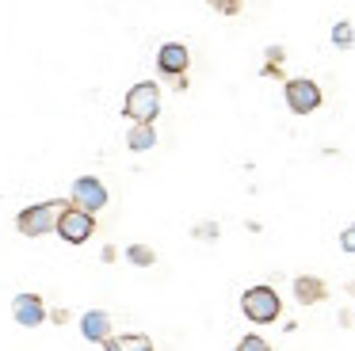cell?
Wrapping results in <instances>:
<instances>
[{"mask_svg":"<svg viewBox=\"0 0 355 351\" xmlns=\"http://www.w3.org/2000/svg\"><path fill=\"white\" fill-rule=\"evenodd\" d=\"M241 313H245L252 325H275L279 313H283V302H279V294L271 286H252L241 294Z\"/></svg>","mask_w":355,"mask_h":351,"instance_id":"1","label":"cell"},{"mask_svg":"<svg viewBox=\"0 0 355 351\" xmlns=\"http://www.w3.org/2000/svg\"><path fill=\"white\" fill-rule=\"evenodd\" d=\"M123 114L130 122H157V114H161V88L153 80L134 84L123 99Z\"/></svg>","mask_w":355,"mask_h":351,"instance_id":"2","label":"cell"},{"mask_svg":"<svg viewBox=\"0 0 355 351\" xmlns=\"http://www.w3.org/2000/svg\"><path fill=\"white\" fill-rule=\"evenodd\" d=\"M62 198H46V203H35L27 210H19L16 229L24 237H42V233H58V214H62Z\"/></svg>","mask_w":355,"mask_h":351,"instance_id":"3","label":"cell"},{"mask_svg":"<svg viewBox=\"0 0 355 351\" xmlns=\"http://www.w3.org/2000/svg\"><path fill=\"white\" fill-rule=\"evenodd\" d=\"M92 233H96V214L77 203H65L62 214H58V237L65 244H85Z\"/></svg>","mask_w":355,"mask_h":351,"instance_id":"4","label":"cell"},{"mask_svg":"<svg viewBox=\"0 0 355 351\" xmlns=\"http://www.w3.org/2000/svg\"><path fill=\"white\" fill-rule=\"evenodd\" d=\"M283 96H286V107H291L294 114H313L317 107H321V88H317L309 76H294V80H286Z\"/></svg>","mask_w":355,"mask_h":351,"instance_id":"5","label":"cell"},{"mask_svg":"<svg viewBox=\"0 0 355 351\" xmlns=\"http://www.w3.org/2000/svg\"><path fill=\"white\" fill-rule=\"evenodd\" d=\"M12 317H16V325L35 328V325H42V320H50V313H46V302H42L39 294L24 290V294L12 298Z\"/></svg>","mask_w":355,"mask_h":351,"instance_id":"6","label":"cell"},{"mask_svg":"<svg viewBox=\"0 0 355 351\" xmlns=\"http://www.w3.org/2000/svg\"><path fill=\"white\" fill-rule=\"evenodd\" d=\"M187 65H191V50H187L184 42H164L161 50H157V69H161L164 76H184Z\"/></svg>","mask_w":355,"mask_h":351,"instance_id":"7","label":"cell"},{"mask_svg":"<svg viewBox=\"0 0 355 351\" xmlns=\"http://www.w3.org/2000/svg\"><path fill=\"white\" fill-rule=\"evenodd\" d=\"M73 203L96 214V210H103V206H107V187H103L96 176H80V180L73 183Z\"/></svg>","mask_w":355,"mask_h":351,"instance_id":"8","label":"cell"},{"mask_svg":"<svg viewBox=\"0 0 355 351\" xmlns=\"http://www.w3.org/2000/svg\"><path fill=\"white\" fill-rule=\"evenodd\" d=\"M329 298V282L317 279V275H298L294 279V302L298 305H317Z\"/></svg>","mask_w":355,"mask_h":351,"instance_id":"9","label":"cell"},{"mask_svg":"<svg viewBox=\"0 0 355 351\" xmlns=\"http://www.w3.org/2000/svg\"><path fill=\"white\" fill-rule=\"evenodd\" d=\"M80 332H85V340H92V343L111 340V313L107 309H88L85 317H80Z\"/></svg>","mask_w":355,"mask_h":351,"instance_id":"10","label":"cell"},{"mask_svg":"<svg viewBox=\"0 0 355 351\" xmlns=\"http://www.w3.org/2000/svg\"><path fill=\"white\" fill-rule=\"evenodd\" d=\"M103 351H157V348L146 332H123V336L103 340Z\"/></svg>","mask_w":355,"mask_h":351,"instance_id":"11","label":"cell"},{"mask_svg":"<svg viewBox=\"0 0 355 351\" xmlns=\"http://www.w3.org/2000/svg\"><path fill=\"white\" fill-rule=\"evenodd\" d=\"M157 145V130L153 122H134L130 134H126V149L130 153H149Z\"/></svg>","mask_w":355,"mask_h":351,"instance_id":"12","label":"cell"},{"mask_svg":"<svg viewBox=\"0 0 355 351\" xmlns=\"http://www.w3.org/2000/svg\"><path fill=\"white\" fill-rule=\"evenodd\" d=\"M126 259H130L134 267H153L157 264V252L149 248V244H130V248H126Z\"/></svg>","mask_w":355,"mask_h":351,"instance_id":"13","label":"cell"},{"mask_svg":"<svg viewBox=\"0 0 355 351\" xmlns=\"http://www.w3.org/2000/svg\"><path fill=\"white\" fill-rule=\"evenodd\" d=\"M352 42H355V31H352V23H344V19H340L336 27H332V46H340V50H347Z\"/></svg>","mask_w":355,"mask_h":351,"instance_id":"14","label":"cell"},{"mask_svg":"<svg viewBox=\"0 0 355 351\" xmlns=\"http://www.w3.org/2000/svg\"><path fill=\"white\" fill-rule=\"evenodd\" d=\"M210 8H214L218 15H241V8H245V0H207Z\"/></svg>","mask_w":355,"mask_h":351,"instance_id":"15","label":"cell"},{"mask_svg":"<svg viewBox=\"0 0 355 351\" xmlns=\"http://www.w3.org/2000/svg\"><path fill=\"white\" fill-rule=\"evenodd\" d=\"M237 351H271V343L263 340V336H245V340L237 343Z\"/></svg>","mask_w":355,"mask_h":351,"instance_id":"16","label":"cell"},{"mask_svg":"<svg viewBox=\"0 0 355 351\" xmlns=\"http://www.w3.org/2000/svg\"><path fill=\"white\" fill-rule=\"evenodd\" d=\"M195 237H199V241H214L218 225H214V221H202V225H195Z\"/></svg>","mask_w":355,"mask_h":351,"instance_id":"17","label":"cell"},{"mask_svg":"<svg viewBox=\"0 0 355 351\" xmlns=\"http://www.w3.org/2000/svg\"><path fill=\"white\" fill-rule=\"evenodd\" d=\"M283 46H268V50H263V61H268V65H283Z\"/></svg>","mask_w":355,"mask_h":351,"instance_id":"18","label":"cell"},{"mask_svg":"<svg viewBox=\"0 0 355 351\" xmlns=\"http://www.w3.org/2000/svg\"><path fill=\"white\" fill-rule=\"evenodd\" d=\"M340 248H344V252H355V225H347L344 233H340Z\"/></svg>","mask_w":355,"mask_h":351,"instance_id":"19","label":"cell"},{"mask_svg":"<svg viewBox=\"0 0 355 351\" xmlns=\"http://www.w3.org/2000/svg\"><path fill=\"white\" fill-rule=\"evenodd\" d=\"M263 76H275L279 80V76H283V65H268V61H263Z\"/></svg>","mask_w":355,"mask_h":351,"instance_id":"20","label":"cell"},{"mask_svg":"<svg viewBox=\"0 0 355 351\" xmlns=\"http://www.w3.org/2000/svg\"><path fill=\"white\" fill-rule=\"evenodd\" d=\"M50 320H54V325H65V320H69V309H54V313H50Z\"/></svg>","mask_w":355,"mask_h":351,"instance_id":"21","label":"cell"},{"mask_svg":"<svg viewBox=\"0 0 355 351\" xmlns=\"http://www.w3.org/2000/svg\"><path fill=\"white\" fill-rule=\"evenodd\" d=\"M352 290H355V282H352Z\"/></svg>","mask_w":355,"mask_h":351,"instance_id":"22","label":"cell"}]
</instances>
